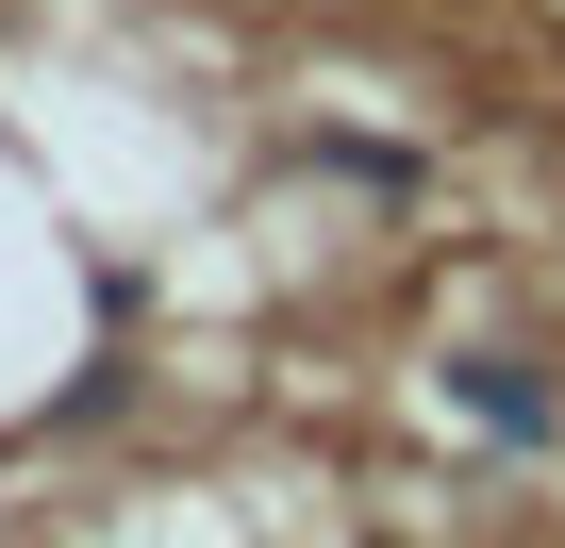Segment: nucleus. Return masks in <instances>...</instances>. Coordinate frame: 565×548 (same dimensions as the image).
<instances>
[{
    "instance_id": "f257e3e1",
    "label": "nucleus",
    "mask_w": 565,
    "mask_h": 548,
    "mask_svg": "<svg viewBox=\"0 0 565 548\" xmlns=\"http://www.w3.org/2000/svg\"><path fill=\"white\" fill-rule=\"evenodd\" d=\"M449 399H466V416H482L499 449H548V432H565V399H548V383H532L515 350H466V366H449Z\"/></svg>"
}]
</instances>
